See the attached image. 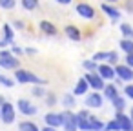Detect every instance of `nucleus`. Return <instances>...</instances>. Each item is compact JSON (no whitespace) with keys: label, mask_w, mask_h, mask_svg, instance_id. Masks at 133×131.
Listing matches in <instances>:
<instances>
[{"label":"nucleus","mask_w":133,"mask_h":131,"mask_svg":"<svg viewBox=\"0 0 133 131\" xmlns=\"http://www.w3.org/2000/svg\"><path fill=\"white\" fill-rule=\"evenodd\" d=\"M117 96H118V87L115 84H106V87H104V98L109 100V102H113Z\"/></svg>","instance_id":"nucleus-19"},{"label":"nucleus","mask_w":133,"mask_h":131,"mask_svg":"<svg viewBox=\"0 0 133 131\" xmlns=\"http://www.w3.org/2000/svg\"><path fill=\"white\" fill-rule=\"evenodd\" d=\"M46 93H48V91H46V87H42V86H33V87H31V95L37 96V98H44Z\"/></svg>","instance_id":"nucleus-29"},{"label":"nucleus","mask_w":133,"mask_h":131,"mask_svg":"<svg viewBox=\"0 0 133 131\" xmlns=\"http://www.w3.org/2000/svg\"><path fill=\"white\" fill-rule=\"evenodd\" d=\"M2 31H4V38H0V49H6L9 44H13L15 31H13L11 24H4V26H2Z\"/></svg>","instance_id":"nucleus-12"},{"label":"nucleus","mask_w":133,"mask_h":131,"mask_svg":"<svg viewBox=\"0 0 133 131\" xmlns=\"http://www.w3.org/2000/svg\"><path fill=\"white\" fill-rule=\"evenodd\" d=\"M122 89H124V95H126L128 98H131V100H133V84H126Z\"/></svg>","instance_id":"nucleus-34"},{"label":"nucleus","mask_w":133,"mask_h":131,"mask_svg":"<svg viewBox=\"0 0 133 131\" xmlns=\"http://www.w3.org/2000/svg\"><path fill=\"white\" fill-rule=\"evenodd\" d=\"M97 73L100 75V78H104V82H106V80H115V77H117V73H115V67H113V66H109L108 62H102V64H98V67H97Z\"/></svg>","instance_id":"nucleus-9"},{"label":"nucleus","mask_w":133,"mask_h":131,"mask_svg":"<svg viewBox=\"0 0 133 131\" xmlns=\"http://www.w3.org/2000/svg\"><path fill=\"white\" fill-rule=\"evenodd\" d=\"M104 131H120V126H118V122L113 118V120L106 122V126H104Z\"/></svg>","instance_id":"nucleus-31"},{"label":"nucleus","mask_w":133,"mask_h":131,"mask_svg":"<svg viewBox=\"0 0 133 131\" xmlns=\"http://www.w3.org/2000/svg\"><path fill=\"white\" fill-rule=\"evenodd\" d=\"M0 67L2 69H18L20 67V60L9 51V49H0Z\"/></svg>","instance_id":"nucleus-2"},{"label":"nucleus","mask_w":133,"mask_h":131,"mask_svg":"<svg viewBox=\"0 0 133 131\" xmlns=\"http://www.w3.org/2000/svg\"><path fill=\"white\" fill-rule=\"evenodd\" d=\"M108 64L113 66V67L118 64V55H117V51H108Z\"/></svg>","instance_id":"nucleus-32"},{"label":"nucleus","mask_w":133,"mask_h":131,"mask_svg":"<svg viewBox=\"0 0 133 131\" xmlns=\"http://www.w3.org/2000/svg\"><path fill=\"white\" fill-rule=\"evenodd\" d=\"M82 67L86 69V73H91V71H97L98 64H97L95 60H91V58H89V60H84V62H82Z\"/></svg>","instance_id":"nucleus-28"},{"label":"nucleus","mask_w":133,"mask_h":131,"mask_svg":"<svg viewBox=\"0 0 133 131\" xmlns=\"http://www.w3.org/2000/svg\"><path fill=\"white\" fill-rule=\"evenodd\" d=\"M4 104H6V98H4V96H2V95H0V107H2V106H4Z\"/></svg>","instance_id":"nucleus-41"},{"label":"nucleus","mask_w":133,"mask_h":131,"mask_svg":"<svg viewBox=\"0 0 133 131\" xmlns=\"http://www.w3.org/2000/svg\"><path fill=\"white\" fill-rule=\"evenodd\" d=\"M38 27H40V31H42L44 35H48V37H55V35H58V27H57L53 22H49V20H42Z\"/></svg>","instance_id":"nucleus-17"},{"label":"nucleus","mask_w":133,"mask_h":131,"mask_svg":"<svg viewBox=\"0 0 133 131\" xmlns=\"http://www.w3.org/2000/svg\"><path fill=\"white\" fill-rule=\"evenodd\" d=\"M40 4V0H20V6L26 9V11H35Z\"/></svg>","instance_id":"nucleus-23"},{"label":"nucleus","mask_w":133,"mask_h":131,"mask_svg":"<svg viewBox=\"0 0 133 131\" xmlns=\"http://www.w3.org/2000/svg\"><path fill=\"white\" fill-rule=\"evenodd\" d=\"M115 73H117V78H120L122 82H131L133 80V69L126 64H117Z\"/></svg>","instance_id":"nucleus-10"},{"label":"nucleus","mask_w":133,"mask_h":131,"mask_svg":"<svg viewBox=\"0 0 133 131\" xmlns=\"http://www.w3.org/2000/svg\"><path fill=\"white\" fill-rule=\"evenodd\" d=\"M124 64H126V66H129V67L133 69V53H131V55H126V58H124Z\"/></svg>","instance_id":"nucleus-37"},{"label":"nucleus","mask_w":133,"mask_h":131,"mask_svg":"<svg viewBox=\"0 0 133 131\" xmlns=\"http://www.w3.org/2000/svg\"><path fill=\"white\" fill-rule=\"evenodd\" d=\"M128 11H133V4L131 2H128Z\"/></svg>","instance_id":"nucleus-42"},{"label":"nucleus","mask_w":133,"mask_h":131,"mask_svg":"<svg viewBox=\"0 0 133 131\" xmlns=\"http://www.w3.org/2000/svg\"><path fill=\"white\" fill-rule=\"evenodd\" d=\"M91 60H95L97 64H102V62H108V51H98L91 57Z\"/></svg>","instance_id":"nucleus-30"},{"label":"nucleus","mask_w":133,"mask_h":131,"mask_svg":"<svg viewBox=\"0 0 133 131\" xmlns=\"http://www.w3.org/2000/svg\"><path fill=\"white\" fill-rule=\"evenodd\" d=\"M0 120L4 124H8V126L17 120V111H15V106L11 102H6L2 107H0Z\"/></svg>","instance_id":"nucleus-6"},{"label":"nucleus","mask_w":133,"mask_h":131,"mask_svg":"<svg viewBox=\"0 0 133 131\" xmlns=\"http://www.w3.org/2000/svg\"><path fill=\"white\" fill-rule=\"evenodd\" d=\"M17 107H18V111L22 113V115H26V116H35L37 115V106L35 104H31L28 98H20L18 102H17Z\"/></svg>","instance_id":"nucleus-8"},{"label":"nucleus","mask_w":133,"mask_h":131,"mask_svg":"<svg viewBox=\"0 0 133 131\" xmlns=\"http://www.w3.org/2000/svg\"><path fill=\"white\" fill-rule=\"evenodd\" d=\"M84 80L88 82V86L93 89V91H104L106 84H104V78H100V75L97 71H91V73H84Z\"/></svg>","instance_id":"nucleus-4"},{"label":"nucleus","mask_w":133,"mask_h":131,"mask_svg":"<svg viewBox=\"0 0 133 131\" xmlns=\"http://www.w3.org/2000/svg\"><path fill=\"white\" fill-rule=\"evenodd\" d=\"M44 122H46V126H51V127H62V120H60V113H53V111H49V113H46L44 115Z\"/></svg>","instance_id":"nucleus-15"},{"label":"nucleus","mask_w":133,"mask_h":131,"mask_svg":"<svg viewBox=\"0 0 133 131\" xmlns=\"http://www.w3.org/2000/svg\"><path fill=\"white\" fill-rule=\"evenodd\" d=\"M131 116H133V107H131Z\"/></svg>","instance_id":"nucleus-44"},{"label":"nucleus","mask_w":133,"mask_h":131,"mask_svg":"<svg viewBox=\"0 0 133 131\" xmlns=\"http://www.w3.org/2000/svg\"><path fill=\"white\" fill-rule=\"evenodd\" d=\"M0 84H2L4 87H13L15 86V78H9L6 75H0Z\"/></svg>","instance_id":"nucleus-33"},{"label":"nucleus","mask_w":133,"mask_h":131,"mask_svg":"<svg viewBox=\"0 0 133 131\" xmlns=\"http://www.w3.org/2000/svg\"><path fill=\"white\" fill-rule=\"evenodd\" d=\"M44 98H46V106H48V107H55V106L58 104V96H57L53 91H48Z\"/></svg>","instance_id":"nucleus-24"},{"label":"nucleus","mask_w":133,"mask_h":131,"mask_svg":"<svg viewBox=\"0 0 133 131\" xmlns=\"http://www.w3.org/2000/svg\"><path fill=\"white\" fill-rule=\"evenodd\" d=\"M60 120H62V127H64V131H78L77 113H73L71 109H64V111L60 113Z\"/></svg>","instance_id":"nucleus-3"},{"label":"nucleus","mask_w":133,"mask_h":131,"mask_svg":"<svg viewBox=\"0 0 133 131\" xmlns=\"http://www.w3.org/2000/svg\"><path fill=\"white\" fill-rule=\"evenodd\" d=\"M17 6V0H0V9L4 11H11Z\"/></svg>","instance_id":"nucleus-27"},{"label":"nucleus","mask_w":133,"mask_h":131,"mask_svg":"<svg viewBox=\"0 0 133 131\" xmlns=\"http://www.w3.org/2000/svg\"><path fill=\"white\" fill-rule=\"evenodd\" d=\"M118 29H120V33H122V37H124V38H133V27H131L129 24L122 22V24L118 26Z\"/></svg>","instance_id":"nucleus-25"},{"label":"nucleus","mask_w":133,"mask_h":131,"mask_svg":"<svg viewBox=\"0 0 133 131\" xmlns=\"http://www.w3.org/2000/svg\"><path fill=\"white\" fill-rule=\"evenodd\" d=\"M13 75H15V82H18V84H33V86H44V84H48L44 78H40L38 75H35L29 69L18 67V69H15Z\"/></svg>","instance_id":"nucleus-1"},{"label":"nucleus","mask_w":133,"mask_h":131,"mask_svg":"<svg viewBox=\"0 0 133 131\" xmlns=\"http://www.w3.org/2000/svg\"><path fill=\"white\" fill-rule=\"evenodd\" d=\"M88 89H89V86H88V82H86V80H84V77H82V78H78V80H77V84H75V87H73V91H71V93H73L75 96H80V95H86V93H88Z\"/></svg>","instance_id":"nucleus-18"},{"label":"nucleus","mask_w":133,"mask_h":131,"mask_svg":"<svg viewBox=\"0 0 133 131\" xmlns=\"http://www.w3.org/2000/svg\"><path fill=\"white\" fill-rule=\"evenodd\" d=\"M118 0H106V4H117Z\"/></svg>","instance_id":"nucleus-43"},{"label":"nucleus","mask_w":133,"mask_h":131,"mask_svg":"<svg viewBox=\"0 0 133 131\" xmlns=\"http://www.w3.org/2000/svg\"><path fill=\"white\" fill-rule=\"evenodd\" d=\"M57 4H60V6H69L71 4V0H55Z\"/></svg>","instance_id":"nucleus-38"},{"label":"nucleus","mask_w":133,"mask_h":131,"mask_svg":"<svg viewBox=\"0 0 133 131\" xmlns=\"http://www.w3.org/2000/svg\"><path fill=\"white\" fill-rule=\"evenodd\" d=\"M104 122L97 115H88V131H104Z\"/></svg>","instance_id":"nucleus-14"},{"label":"nucleus","mask_w":133,"mask_h":131,"mask_svg":"<svg viewBox=\"0 0 133 131\" xmlns=\"http://www.w3.org/2000/svg\"><path fill=\"white\" fill-rule=\"evenodd\" d=\"M75 98H77V96H75L73 93H66V95L62 96V102H60V104H62L66 109H73V107H75V104H77V100H75Z\"/></svg>","instance_id":"nucleus-20"},{"label":"nucleus","mask_w":133,"mask_h":131,"mask_svg":"<svg viewBox=\"0 0 133 131\" xmlns=\"http://www.w3.org/2000/svg\"><path fill=\"white\" fill-rule=\"evenodd\" d=\"M11 27H13V29H24L26 24H24L22 20H13V22H11Z\"/></svg>","instance_id":"nucleus-35"},{"label":"nucleus","mask_w":133,"mask_h":131,"mask_svg":"<svg viewBox=\"0 0 133 131\" xmlns=\"http://www.w3.org/2000/svg\"><path fill=\"white\" fill-rule=\"evenodd\" d=\"M75 11H77V15H78L80 18H84V20H93V18L97 17L95 8H93L91 4H88V2H78V4L75 6Z\"/></svg>","instance_id":"nucleus-5"},{"label":"nucleus","mask_w":133,"mask_h":131,"mask_svg":"<svg viewBox=\"0 0 133 131\" xmlns=\"http://www.w3.org/2000/svg\"><path fill=\"white\" fill-rule=\"evenodd\" d=\"M115 120L118 122L120 131H133V122H131V116H128L124 111H117Z\"/></svg>","instance_id":"nucleus-11"},{"label":"nucleus","mask_w":133,"mask_h":131,"mask_svg":"<svg viewBox=\"0 0 133 131\" xmlns=\"http://www.w3.org/2000/svg\"><path fill=\"white\" fill-rule=\"evenodd\" d=\"M118 47L126 55H131L133 53V38H122V40H118Z\"/></svg>","instance_id":"nucleus-21"},{"label":"nucleus","mask_w":133,"mask_h":131,"mask_svg":"<svg viewBox=\"0 0 133 131\" xmlns=\"http://www.w3.org/2000/svg\"><path fill=\"white\" fill-rule=\"evenodd\" d=\"M131 122H133V116H131Z\"/></svg>","instance_id":"nucleus-45"},{"label":"nucleus","mask_w":133,"mask_h":131,"mask_svg":"<svg viewBox=\"0 0 133 131\" xmlns=\"http://www.w3.org/2000/svg\"><path fill=\"white\" fill-rule=\"evenodd\" d=\"M40 131H57V127H51V126H44Z\"/></svg>","instance_id":"nucleus-40"},{"label":"nucleus","mask_w":133,"mask_h":131,"mask_svg":"<svg viewBox=\"0 0 133 131\" xmlns=\"http://www.w3.org/2000/svg\"><path fill=\"white\" fill-rule=\"evenodd\" d=\"M100 9L104 11V15H108L109 18H111V22H117L122 15H120V11L113 6V4H106V2H102V6H100Z\"/></svg>","instance_id":"nucleus-13"},{"label":"nucleus","mask_w":133,"mask_h":131,"mask_svg":"<svg viewBox=\"0 0 133 131\" xmlns=\"http://www.w3.org/2000/svg\"><path fill=\"white\" fill-rule=\"evenodd\" d=\"M111 104H113V107H115L117 111H124V109H126V98H124V96H120V95H118Z\"/></svg>","instance_id":"nucleus-26"},{"label":"nucleus","mask_w":133,"mask_h":131,"mask_svg":"<svg viewBox=\"0 0 133 131\" xmlns=\"http://www.w3.org/2000/svg\"><path fill=\"white\" fill-rule=\"evenodd\" d=\"M64 35L71 40V42H80V38H82V33H80V29L77 27V26H66L64 27Z\"/></svg>","instance_id":"nucleus-16"},{"label":"nucleus","mask_w":133,"mask_h":131,"mask_svg":"<svg viewBox=\"0 0 133 131\" xmlns=\"http://www.w3.org/2000/svg\"><path fill=\"white\" fill-rule=\"evenodd\" d=\"M102 102H104V96L100 95V91L89 93L86 96V100H84V104H86L88 109H98V107H102Z\"/></svg>","instance_id":"nucleus-7"},{"label":"nucleus","mask_w":133,"mask_h":131,"mask_svg":"<svg viewBox=\"0 0 133 131\" xmlns=\"http://www.w3.org/2000/svg\"><path fill=\"white\" fill-rule=\"evenodd\" d=\"M24 53H26V55H37V49H33V47H28V49H24Z\"/></svg>","instance_id":"nucleus-39"},{"label":"nucleus","mask_w":133,"mask_h":131,"mask_svg":"<svg viewBox=\"0 0 133 131\" xmlns=\"http://www.w3.org/2000/svg\"><path fill=\"white\" fill-rule=\"evenodd\" d=\"M9 51H11V53H13L15 57H20V55H24V49H20L18 46H13V47H11Z\"/></svg>","instance_id":"nucleus-36"},{"label":"nucleus","mask_w":133,"mask_h":131,"mask_svg":"<svg viewBox=\"0 0 133 131\" xmlns=\"http://www.w3.org/2000/svg\"><path fill=\"white\" fill-rule=\"evenodd\" d=\"M18 131H40V127L33 120H22L18 124Z\"/></svg>","instance_id":"nucleus-22"}]
</instances>
